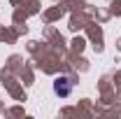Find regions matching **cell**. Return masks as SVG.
<instances>
[{
    "label": "cell",
    "mask_w": 121,
    "mask_h": 119,
    "mask_svg": "<svg viewBox=\"0 0 121 119\" xmlns=\"http://www.w3.org/2000/svg\"><path fill=\"white\" fill-rule=\"evenodd\" d=\"M54 91L56 93H60V96H68L70 93V79H56V84H54Z\"/></svg>",
    "instance_id": "obj_1"
}]
</instances>
